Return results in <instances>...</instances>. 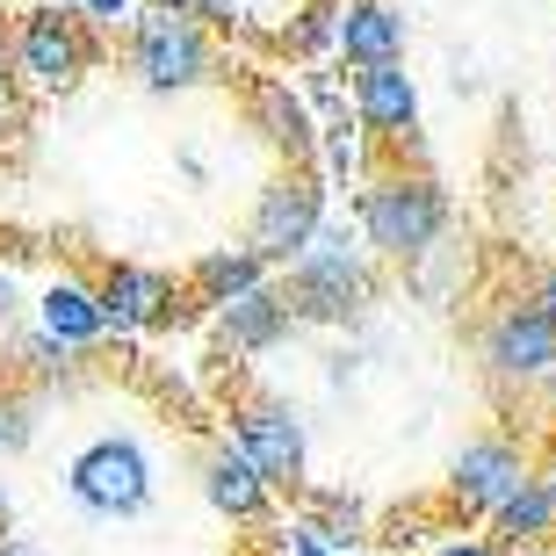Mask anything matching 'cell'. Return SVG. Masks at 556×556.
<instances>
[{
    "label": "cell",
    "instance_id": "1",
    "mask_svg": "<svg viewBox=\"0 0 556 556\" xmlns=\"http://www.w3.org/2000/svg\"><path fill=\"white\" fill-rule=\"evenodd\" d=\"M275 296L289 304L296 326H354L376 304V268L340 225H318V239L289 261V282Z\"/></svg>",
    "mask_w": 556,
    "mask_h": 556
},
{
    "label": "cell",
    "instance_id": "2",
    "mask_svg": "<svg viewBox=\"0 0 556 556\" xmlns=\"http://www.w3.org/2000/svg\"><path fill=\"white\" fill-rule=\"evenodd\" d=\"M65 498L94 520L152 514V498H160V455H152V441H138L124 427L80 441V448L65 455Z\"/></svg>",
    "mask_w": 556,
    "mask_h": 556
},
{
    "label": "cell",
    "instance_id": "3",
    "mask_svg": "<svg viewBox=\"0 0 556 556\" xmlns=\"http://www.w3.org/2000/svg\"><path fill=\"white\" fill-rule=\"evenodd\" d=\"M448 231V195L427 181V174H391L362 195V239H369L383 261H427Z\"/></svg>",
    "mask_w": 556,
    "mask_h": 556
},
{
    "label": "cell",
    "instance_id": "4",
    "mask_svg": "<svg viewBox=\"0 0 556 556\" xmlns=\"http://www.w3.org/2000/svg\"><path fill=\"white\" fill-rule=\"evenodd\" d=\"M231 448L247 455L268 492H304L311 477V427L289 397H239L231 405Z\"/></svg>",
    "mask_w": 556,
    "mask_h": 556
},
{
    "label": "cell",
    "instance_id": "5",
    "mask_svg": "<svg viewBox=\"0 0 556 556\" xmlns=\"http://www.w3.org/2000/svg\"><path fill=\"white\" fill-rule=\"evenodd\" d=\"M477 354H484L492 383H506V391H542L556 376V326L535 304H498L492 318H484Z\"/></svg>",
    "mask_w": 556,
    "mask_h": 556
},
{
    "label": "cell",
    "instance_id": "6",
    "mask_svg": "<svg viewBox=\"0 0 556 556\" xmlns=\"http://www.w3.org/2000/svg\"><path fill=\"white\" fill-rule=\"evenodd\" d=\"M130 73H138L152 94H188V87L210 80V43L188 15H138L130 29Z\"/></svg>",
    "mask_w": 556,
    "mask_h": 556
},
{
    "label": "cell",
    "instance_id": "7",
    "mask_svg": "<svg viewBox=\"0 0 556 556\" xmlns=\"http://www.w3.org/2000/svg\"><path fill=\"white\" fill-rule=\"evenodd\" d=\"M318 225H326V188H318V174H282V181H268L261 203H253V239L247 247L261 253L268 268H289V261L318 239Z\"/></svg>",
    "mask_w": 556,
    "mask_h": 556
},
{
    "label": "cell",
    "instance_id": "8",
    "mask_svg": "<svg viewBox=\"0 0 556 556\" xmlns=\"http://www.w3.org/2000/svg\"><path fill=\"white\" fill-rule=\"evenodd\" d=\"M528 455H520V441L514 433H470V441H463V448H455V463H448V506L463 520H492V506L506 492H514V484H528Z\"/></svg>",
    "mask_w": 556,
    "mask_h": 556
},
{
    "label": "cell",
    "instance_id": "9",
    "mask_svg": "<svg viewBox=\"0 0 556 556\" xmlns=\"http://www.w3.org/2000/svg\"><path fill=\"white\" fill-rule=\"evenodd\" d=\"M87 59H94V43L80 37V22L59 15V8H43V15L22 22V37H15V65H22V80H37V87H73L87 73Z\"/></svg>",
    "mask_w": 556,
    "mask_h": 556
},
{
    "label": "cell",
    "instance_id": "10",
    "mask_svg": "<svg viewBox=\"0 0 556 556\" xmlns=\"http://www.w3.org/2000/svg\"><path fill=\"white\" fill-rule=\"evenodd\" d=\"M203 498L231 528H268V514H275V492L261 484V470H253L231 441H217V448L203 455Z\"/></svg>",
    "mask_w": 556,
    "mask_h": 556
},
{
    "label": "cell",
    "instance_id": "11",
    "mask_svg": "<svg viewBox=\"0 0 556 556\" xmlns=\"http://www.w3.org/2000/svg\"><path fill=\"white\" fill-rule=\"evenodd\" d=\"M94 304H102V326H116V332L166 326V318H174V275H160V268H109V282L94 289Z\"/></svg>",
    "mask_w": 556,
    "mask_h": 556
},
{
    "label": "cell",
    "instance_id": "12",
    "mask_svg": "<svg viewBox=\"0 0 556 556\" xmlns=\"http://www.w3.org/2000/svg\"><path fill=\"white\" fill-rule=\"evenodd\" d=\"M354 109H362V124L376 130V138H413L419 130V87L405 65H362L354 73Z\"/></svg>",
    "mask_w": 556,
    "mask_h": 556
},
{
    "label": "cell",
    "instance_id": "13",
    "mask_svg": "<svg viewBox=\"0 0 556 556\" xmlns=\"http://www.w3.org/2000/svg\"><path fill=\"white\" fill-rule=\"evenodd\" d=\"M289 332H296V318H289V304L275 296V289H253V296H239V304H225L217 311V348L225 354H268V348H282Z\"/></svg>",
    "mask_w": 556,
    "mask_h": 556
},
{
    "label": "cell",
    "instance_id": "14",
    "mask_svg": "<svg viewBox=\"0 0 556 556\" xmlns=\"http://www.w3.org/2000/svg\"><path fill=\"white\" fill-rule=\"evenodd\" d=\"M556 535V514H549V492H542V477H528V484H514V492L492 506V549L514 556V549H542V542Z\"/></svg>",
    "mask_w": 556,
    "mask_h": 556
},
{
    "label": "cell",
    "instance_id": "15",
    "mask_svg": "<svg viewBox=\"0 0 556 556\" xmlns=\"http://www.w3.org/2000/svg\"><path fill=\"white\" fill-rule=\"evenodd\" d=\"M37 332H43V340H59L65 354L94 348V340L109 332L94 289H87V282H51V289H43V304H37Z\"/></svg>",
    "mask_w": 556,
    "mask_h": 556
},
{
    "label": "cell",
    "instance_id": "16",
    "mask_svg": "<svg viewBox=\"0 0 556 556\" xmlns=\"http://www.w3.org/2000/svg\"><path fill=\"white\" fill-rule=\"evenodd\" d=\"M332 37H340V51H348L354 65H391L397 43H405V22H397V8H383V0H354L348 15L332 22Z\"/></svg>",
    "mask_w": 556,
    "mask_h": 556
},
{
    "label": "cell",
    "instance_id": "17",
    "mask_svg": "<svg viewBox=\"0 0 556 556\" xmlns=\"http://www.w3.org/2000/svg\"><path fill=\"white\" fill-rule=\"evenodd\" d=\"M188 282H195L203 304L225 311V304H239V296H253V289H268V261H261L253 247H225V253H203Z\"/></svg>",
    "mask_w": 556,
    "mask_h": 556
},
{
    "label": "cell",
    "instance_id": "18",
    "mask_svg": "<svg viewBox=\"0 0 556 556\" xmlns=\"http://www.w3.org/2000/svg\"><path fill=\"white\" fill-rule=\"evenodd\" d=\"M253 124H261V138H268V144H282L289 160H304L311 144H318V130H311V109L296 102L282 80H261V87H253Z\"/></svg>",
    "mask_w": 556,
    "mask_h": 556
},
{
    "label": "cell",
    "instance_id": "19",
    "mask_svg": "<svg viewBox=\"0 0 556 556\" xmlns=\"http://www.w3.org/2000/svg\"><path fill=\"white\" fill-rule=\"evenodd\" d=\"M304 520L332 542V549H354V542H369V506H362L354 492H311V484H304Z\"/></svg>",
    "mask_w": 556,
    "mask_h": 556
},
{
    "label": "cell",
    "instance_id": "20",
    "mask_svg": "<svg viewBox=\"0 0 556 556\" xmlns=\"http://www.w3.org/2000/svg\"><path fill=\"white\" fill-rule=\"evenodd\" d=\"M0 354H8L29 383H65V376H73V354H65L59 340H43V332H29V340H15V332H8V340H0Z\"/></svg>",
    "mask_w": 556,
    "mask_h": 556
},
{
    "label": "cell",
    "instance_id": "21",
    "mask_svg": "<svg viewBox=\"0 0 556 556\" xmlns=\"http://www.w3.org/2000/svg\"><path fill=\"white\" fill-rule=\"evenodd\" d=\"M29 441H37V397L29 391H0V463L22 455Z\"/></svg>",
    "mask_w": 556,
    "mask_h": 556
},
{
    "label": "cell",
    "instance_id": "22",
    "mask_svg": "<svg viewBox=\"0 0 556 556\" xmlns=\"http://www.w3.org/2000/svg\"><path fill=\"white\" fill-rule=\"evenodd\" d=\"M282 556H348V549H332L311 520H289V528H282Z\"/></svg>",
    "mask_w": 556,
    "mask_h": 556
},
{
    "label": "cell",
    "instance_id": "23",
    "mask_svg": "<svg viewBox=\"0 0 556 556\" xmlns=\"http://www.w3.org/2000/svg\"><path fill=\"white\" fill-rule=\"evenodd\" d=\"M427 556H498V549H492L484 535H448V542H433Z\"/></svg>",
    "mask_w": 556,
    "mask_h": 556
},
{
    "label": "cell",
    "instance_id": "24",
    "mask_svg": "<svg viewBox=\"0 0 556 556\" xmlns=\"http://www.w3.org/2000/svg\"><path fill=\"white\" fill-rule=\"evenodd\" d=\"M528 304H535L542 318H549V326H556V261H549V268L535 275V296H528Z\"/></svg>",
    "mask_w": 556,
    "mask_h": 556
},
{
    "label": "cell",
    "instance_id": "25",
    "mask_svg": "<svg viewBox=\"0 0 556 556\" xmlns=\"http://www.w3.org/2000/svg\"><path fill=\"white\" fill-rule=\"evenodd\" d=\"M15 304H22V289L8 282V275H0V340H8V332H15Z\"/></svg>",
    "mask_w": 556,
    "mask_h": 556
},
{
    "label": "cell",
    "instance_id": "26",
    "mask_svg": "<svg viewBox=\"0 0 556 556\" xmlns=\"http://www.w3.org/2000/svg\"><path fill=\"white\" fill-rule=\"evenodd\" d=\"M0 556H51L43 542H29V535H0Z\"/></svg>",
    "mask_w": 556,
    "mask_h": 556
},
{
    "label": "cell",
    "instance_id": "27",
    "mask_svg": "<svg viewBox=\"0 0 556 556\" xmlns=\"http://www.w3.org/2000/svg\"><path fill=\"white\" fill-rule=\"evenodd\" d=\"M87 15H102V22H124L130 15V0H80Z\"/></svg>",
    "mask_w": 556,
    "mask_h": 556
},
{
    "label": "cell",
    "instance_id": "28",
    "mask_svg": "<svg viewBox=\"0 0 556 556\" xmlns=\"http://www.w3.org/2000/svg\"><path fill=\"white\" fill-rule=\"evenodd\" d=\"M15 124H22V109H15V87L0 80V130H15Z\"/></svg>",
    "mask_w": 556,
    "mask_h": 556
},
{
    "label": "cell",
    "instance_id": "29",
    "mask_svg": "<svg viewBox=\"0 0 556 556\" xmlns=\"http://www.w3.org/2000/svg\"><path fill=\"white\" fill-rule=\"evenodd\" d=\"M195 15H217V22H231V15H239V0H195Z\"/></svg>",
    "mask_w": 556,
    "mask_h": 556
},
{
    "label": "cell",
    "instance_id": "30",
    "mask_svg": "<svg viewBox=\"0 0 556 556\" xmlns=\"http://www.w3.org/2000/svg\"><path fill=\"white\" fill-rule=\"evenodd\" d=\"M0 535H15V498H8V484H0Z\"/></svg>",
    "mask_w": 556,
    "mask_h": 556
},
{
    "label": "cell",
    "instance_id": "31",
    "mask_svg": "<svg viewBox=\"0 0 556 556\" xmlns=\"http://www.w3.org/2000/svg\"><path fill=\"white\" fill-rule=\"evenodd\" d=\"M160 15H195V0H152Z\"/></svg>",
    "mask_w": 556,
    "mask_h": 556
},
{
    "label": "cell",
    "instance_id": "32",
    "mask_svg": "<svg viewBox=\"0 0 556 556\" xmlns=\"http://www.w3.org/2000/svg\"><path fill=\"white\" fill-rule=\"evenodd\" d=\"M542 477V492H549V514H556V463H549V470H535Z\"/></svg>",
    "mask_w": 556,
    "mask_h": 556
},
{
    "label": "cell",
    "instance_id": "33",
    "mask_svg": "<svg viewBox=\"0 0 556 556\" xmlns=\"http://www.w3.org/2000/svg\"><path fill=\"white\" fill-rule=\"evenodd\" d=\"M514 556H556V542H542V549H514Z\"/></svg>",
    "mask_w": 556,
    "mask_h": 556
},
{
    "label": "cell",
    "instance_id": "34",
    "mask_svg": "<svg viewBox=\"0 0 556 556\" xmlns=\"http://www.w3.org/2000/svg\"><path fill=\"white\" fill-rule=\"evenodd\" d=\"M0 80H8V37H0Z\"/></svg>",
    "mask_w": 556,
    "mask_h": 556
}]
</instances>
